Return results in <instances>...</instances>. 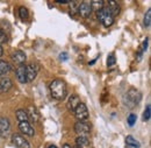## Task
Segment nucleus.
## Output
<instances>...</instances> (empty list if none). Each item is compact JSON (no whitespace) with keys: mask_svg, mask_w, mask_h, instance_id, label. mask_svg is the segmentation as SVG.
<instances>
[{"mask_svg":"<svg viewBox=\"0 0 151 148\" xmlns=\"http://www.w3.org/2000/svg\"><path fill=\"white\" fill-rule=\"evenodd\" d=\"M50 94L56 100H63L66 96V84L63 79H54L49 85Z\"/></svg>","mask_w":151,"mask_h":148,"instance_id":"f257e3e1","label":"nucleus"},{"mask_svg":"<svg viewBox=\"0 0 151 148\" xmlns=\"http://www.w3.org/2000/svg\"><path fill=\"white\" fill-rule=\"evenodd\" d=\"M141 98H142V96H141V93H139L138 90H136V89H130V90L127 92V94L124 96V103L127 104V106L134 107V106H136V105L139 103Z\"/></svg>","mask_w":151,"mask_h":148,"instance_id":"f03ea898","label":"nucleus"},{"mask_svg":"<svg viewBox=\"0 0 151 148\" xmlns=\"http://www.w3.org/2000/svg\"><path fill=\"white\" fill-rule=\"evenodd\" d=\"M73 112H75V115L76 118L78 119V121H86L88 119V117H90L87 106L81 102L78 104V106L76 107V110Z\"/></svg>","mask_w":151,"mask_h":148,"instance_id":"7ed1b4c3","label":"nucleus"},{"mask_svg":"<svg viewBox=\"0 0 151 148\" xmlns=\"http://www.w3.org/2000/svg\"><path fill=\"white\" fill-rule=\"evenodd\" d=\"M75 132L78 136H88L91 133V125L86 121H77L75 124Z\"/></svg>","mask_w":151,"mask_h":148,"instance_id":"20e7f679","label":"nucleus"},{"mask_svg":"<svg viewBox=\"0 0 151 148\" xmlns=\"http://www.w3.org/2000/svg\"><path fill=\"white\" fill-rule=\"evenodd\" d=\"M12 144L17 148H30V144L28 140L19 133H14L12 135Z\"/></svg>","mask_w":151,"mask_h":148,"instance_id":"39448f33","label":"nucleus"},{"mask_svg":"<svg viewBox=\"0 0 151 148\" xmlns=\"http://www.w3.org/2000/svg\"><path fill=\"white\" fill-rule=\"evenodd\" d=\"M26 70H27V83H28V82H33L36 78L38 71H40V67L37 63L33 62L26 67Z\"/></svg>","mask_w":151,"mask_h":148,"instance_id":"423d86ee","label":"nucleus"},{"mask_svg":"<svg viewBox=\"0 0 151 148\" xmlns=\"http://www.w3.org/2000/svg\"><path fill=\"white\" fill-rule=\"evenodd\" d=\"M91 13H92V7H91L90 2H87V1L80 2L79 7H78V14H79L81 18L86 19L91 15Z\"/></svg>","mask_w":151,"mask_h":148,"instance_id":"0eeeda50","label":"nucleus"},{"mask_svg":"<svg viewBox=\"0 0 151 148\" xmlns=\"http://www.w3.org/2000/svg\"><path fill=\"white\" fill-rule=\"evenodd\" d=\"M11 58H12V61H13L14 63H17V64H19V65H22V64L26 62L27 56H26V54H24L23 52H21V50H15V52L12 53Z\"/></svg>","mask_w":151,"mask_h":148,"instance_id":"6e6552de","label":"nucleus"},{"mask_svg":"<svg viewBox=\"0 0 151 148\" xmlns=\"http://www.w3.org/2000/svg\"><path fill=\"white\" fill-rule=\"evenodd\" d=\"M11 130V123L7 118L1 117L0 118V135L1 136H6Z\"/></svg>","mask_w":151,"mask_h":148,"instance_id":"1a4fd4ad","label":"nucleus"},{"mask_svg":"<svg viewBox=\"0 0 151 148\" xmlns=\"http://www.w3.org/2000/svg\"><path fill=\"white\" fill-rule=\"evenodd\" d=\"M15 76H17V79L19 81L21 84H24L27 83V70H26V65H19L17 71H15Z\"/></svg>","mask_w":151,"mask_h":148,"instance_id":"9d476101","label":"nucleus"},{"mask_svg":"<svg viewBox=\"0 0 151 148\" xmlns=\"http://www.w3.org/2000/svg\"><path fill=\"white\" fill-rule=\"evenodd\" d=\"M19 128L21 131V133H23L24 135H28V136H33L35 133V131L33 128V126L29 124V121L19 123Z\"/></svg>","mask_w":151,"mask_h":148,"instance_id":"9b49d317","label":"nucleus"},{"mask_svg":"<svg viewBox=\"0 0 151 148\" xmlns=\"http://www.w3.org/2000/svg\"><path fill=\"white\" fill-rule=\"evenodd\" d=\"M13 83H12V79L11 78H7V77H4L0 79V94L1 93H6L7 91L11 90Z\"/></svg>","mask_w":151,"mask_h":148,"instance_id":"f8f14e48","label":"nucleus"},{"mask_svg":"<svg viewBox=\"0 0 151 148\" xmlns=\"http://www.w3.org/2000/svg\"><path fill=\"white\" fill-rule=\"evenodd\" d=\"M79 103H80V98H79V96H77V94H71V96L69 97V99H68V104H66V106H68V109H69L70 111H75L76 107L78 106Z\"/></svg>","mask_w":151,"mask_h":148,"instance_id":"ddd939ff","label":"nucleus"},{"mask_svg":"<svg viewBox=\"0 0 151 148\" xmlns=\"http://www.w3.org/2000/svg\"><path fill=\"white\" fill-rule=\"evenodd\" d=\"M28 118L33 121V123H38V119H40V113H38V110L35 107V106H29L28 107Z\"/></svg>","mask_w":151,"mask_h":148,"instance_id":"4468645a","label":"nucleus"},{"mask_svg":"<svg viewBox=\"0 0 151 148\" xmlns=\"http://www.w3.org/2000/svg\"><path fill=\"white\" fill-rule=\"evenodd\" d=\"M108 9L112 17H117L120 13V5L116 1H108Z\"/></svg>","mask_w":151,"mask_h":148,"instance_id":"2eb2a0df","label":"nucleus"},{"mask_svg":"<svg viewBox=\"0 0 151 148\" xmlns=\"http://www.w3.org/2000/svg\"><path fill=\"white\" fill-rule=\"evenodd\" d=\"M139 147H141L139 142L132 135H127L126 136V148H139Z\"/></svg>","mask_w":151,"mask_h":148,"instance_id":"dca6fc26","label":"nucleus"},{"mask_svg":"<svg viewBox=\"0 0 151 148\" xmlns=\"http://www.w3.org/2000/svg\"><path fill=\"white\" fill-rule=\"evenodd\" d=\"M11 71V65L6 61H0V78H4Z\"/></svg>","mask_w":151,"mask_h":148,"instance_id":"f3484780","label":"nucleus"},{"mask_svg":"<svg viewBox=\"0 0 151 148\" xmlns=\"http://www.w3.org/2000/svg\"><path fill=\"white\" fill-rule=\"evenodd\" d=\"M88 145H90L88 136H77V138H76V146L85 148V147H87Z\"/></svg>","mask_w":151,"mask_h":148,"instance_id":"a211bd4d","label":"nucleus"},{"mask_svg":"<svg viewBox=\"0 0 151 148\" xmlns=\"http://www.w3.org/2000/svg\"><path fill=\"white\" fill-rule=\"evenodd\" d=\"M15 115H17V119L19 120V123H24V121H29V118H28V114L27 112L22 109H19L18 111L15 112Z\"/></svg>","mask_w":151,"mask_h":148,"instance_id":"6ab92c4d","label":"nucleus"},{"mask_svg":"<svg viewBox=\"0 0 151 148\" xmlns=\"http://www.w3.org/2000/svg\"><path fill=\"white\" fill-rule=\"evenodd\" d=\"M104 4H105V1H102V0H93V1L90 2L92 9H95L96 12L104 8Z\"/></svg>","mask_w":151,"mask_h":148,"instance_id":"aec40b11","label":"nucleus"},{"mask_svg":"<svg viewBox=\"0 0 151 148\" xmlns=\"http://www.w3.org/2000/svg\"><path fill=\"white\" fill-rule=\"evenodd\" d=\"M69 5H70V13H71L72 15L78 14V7H79L80 2H79V1H70Z\"/></svg>","mask_w":151,"mask_h":148,"instance_id":"412c9836","label":"nucleus"},{"mask_svg":"<svg viewBox=\"0 0 151 148\" xmlns=\"http://www.w3.org/2000/svg\"><path fill=\"white\" fill-rule=\"evenodd\" d=\"M113 22H114V18L111 15V13L107 14V15L104 18V20L101 21V23H102L105 27H111V26L113 25Z\"/></svg>","mask_w":151,"mask_h":148,"instance_id":"4be33fe9","label":"nucleus"},{"mask_svg":"<svg viewBox=\"0 0 151 148\" xmlns=\"http://www.w3.org/2000/svg\"><path fill=\"white\" fill-rule=\"evenodd\" d=\"M148 43H149V38L147 37L145 40H144V42L142 43V48L138 50V53H137V55H138V57H137V59H141V57H142V55H143V53L148 49Z\"/></svg>","mask_w":151,"mask_h":148,"instance_id":"5701e85b","label":"nucleus"},{"mask_svg":"<svg viewBox=\"0 0 151 148\" xmlns=\"http://www.w3.org/2000/svg\"><path fill=\"white\" fill-rule=\"evenodd\" d=\"M143 23H144V27L149 28L151 25V9L149 8L145 13V17H144V20H143Z\"/></svg>","mask_w":151,"mask_h":148,"instance_id":"b1692460","label":"nucleus"},{"mask_svg":"<svg viewBox=\"0 0 151 148\" xmlns=\"http://www.w3.org/2000/svg\"><path fill=\"white\" fill-rule=\"evenodd\" d=\"M150 117H151V106H150V104H148L145 111L143 113V120H144V121H149V120H150Z\"/></svg>","mask_w":151,"mask_h":148,"instance_id":"393cba45","label":"nucleus"},{"mask_svg":"<svg viewBox=\"0 0 151 148\" xmlns=\"http://www.w3.org/2000/svg\"><path fill=\"white\" fill-rule=\"evenodd\" d=\"M19 15L22 20H26V19L28 18V9L24 6H21L19 8Z\"/></svg>","mask_w":151,"mask_h":148,"instance_id":"a878e982","label":"nucleus"},{"mask_svg":"<svg viewBox=\"0 0 151 148\" xmlns=\"http://www.w3.org/2000/svg\"><path fill=\"white\" fill-rule=\"evenodd\" d=\"M116 63V58L114 54H109L107 57V67H113L114 64Z\"/></svg>","mask_w":151,"mask_h":148,"instance_id":"bb28decb","label":"nucleus"},{"mask_svg":"<svg viewBox=\"0 0 151 148\" xmlns=\"http://www.w3.org/2000/svg\"><path fill=\"white\" fill-rule=\"evenodd\" d=\"M136 119H137L136 114H134V113H130V114H129V117H128V119H127V121H128V125L132 127V126L136 124Z\"/></svg>","mask_w":151,"mask_h":148,"instance_id":"cd10ccee","label":"nucleus"},{"mask_svg":"<svg viewBox=\"0 0 151 148\" xmlns=\"http://www.w3.org/2000/svg\"><path fill=\"white\" fill-rule=\"evenodd\" d=\"M6 41H7V35H6V33L0 29V43H5Z\"/></svg>","mask_w":151,"mask_h":148,"instance_id":"c85d7f7f","label":"nucleus"},{"mask_svg":"<svg viewBox=\"0 0 151 148\" xmlns=\"http://www.w3.org/2000/svg\"><path fill=\"white\" fill-rule=\"evenodd\" d=\"M59 58H60L62 61H65V59H68V54H66V53H62V54L59 55Z\"/></svg>","mask_w":151,"mask_h":148,"instance_id":"c756f323","label":"nucleus"},{"mask_svg":"<svg viewBox=\"0 0 151 148\" xmlns=\"http://www.w3.org/2000/svg\"><path fill=\"white\" fill-rule=\"evenodd\" d=\"M58 4H62V5H65V4H70V1H65V0H57Z\"/></svg>","mask_w":151,"mask_h":148,"instance_id":"7c9ffc66","label":"nucleus"},{"mask_svg":"<svg viewBox=\"0 0 151 148\" xmlns=\"http://www.w3.org/2000/svg\"><path fill=\"white\" fill-rule=\"evenodd\" d=\"M95 62H96V58H94V59H92L91 62H88V65H93Z\"/></svg>","mask_w":151,"mask_h":148,"instance_id":"2f4dec72","label":"nucleus"},{"mask_svg":"<svg viewBox=\"0 0 151 148\" xmlns=\"http://www.w3.org/2000/svg\"><path fill=\"white\" fill-rule=\"evenodd\" d=\"M2 54H4V49H2V47L0 46V57L2 56Z\"/></svg>","mask_w":151,"mask_h":148,"instance_id":"473e14b6","label":"nucleus"},{"mask_svg":"<svg viewBox=\"0 0 151 148\" xmlns=\"http://www.w3.org/2000/svg\"><path fill=\"white\" fill-rule=\"evenodd\" d=\"M63 148H72V147H71V146H70L69 144H65V145L63 146Z\"/></svg>","mask_w":151,"mask_h":148,"instance_id":"72a5a7b5","label":"nucleus"},{"mask_svg":"<svg viewBox=\"0 0 151 148\" xmlns=\"http://www.w3.org/2000/svg\"><path fill=\"white\" fill-rule=\"evenodd\" d=\"M48 148H57V147L55 146V145H50V146H49Z\"/></svg>","mask_w":151,"mask_h":148,"instance_id":"f704fd0d","label":"nucleus"},{"mask_svg":"<svg viewBox=\"0 0 151 148\" xmlns=\"http://www.w3.org/2000/svg\"><path fill=\"white\" fill-rule=\"evenodd\" d=\"M73 148H81V147H78V146H76V147H73Z\"/></svg>","mask_w":151,"mask_h":148,"instance_id":"c9c22d12","label":"nucleus"}]
</instances>
